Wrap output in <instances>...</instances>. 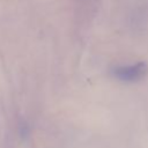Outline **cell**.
Here are the masks:
<instances>
[{
  "label": "cell",
  "mask_w": 148,
  "mask_h": 148,
  "mask_svg": "<svg viewBox=\"0 0 148 148\" xmlns=\"http://www.w3.org/2000/svg\"><path fill=\"white\" fill-rule=\"evenodd\" d=\"M148 73V64L140 61L128 66H118L112 69L113 76L121 82H136L143 79Z\"/></svg>",
  "instance_id": "1"
}]
</instances>
